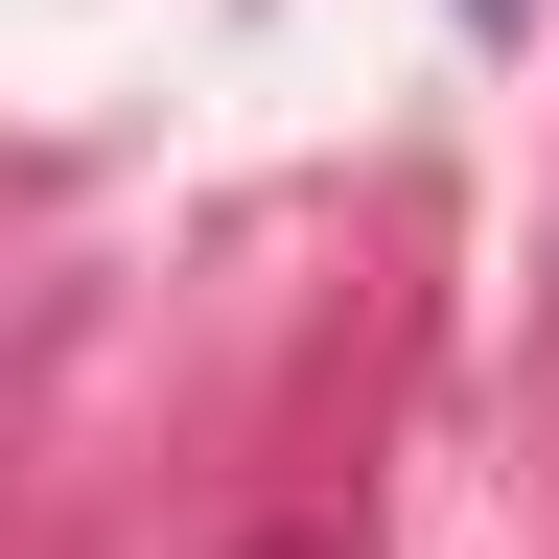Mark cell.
<instances>
[{
	"label": "cell",
	"mask_w": 559,
	"mask_h": 559,
	"mask_svg": "<svg viewBox=\"0 0 559 559\" xmlns=\"http://www.w3.org/2000/svg\"><path fill=\"white\" fill-rule=\"evenodd\" d=\"M466 24H513V0H466Z\"/></svg>",
	"instance_id": "obj_1"
}]
</instances>
